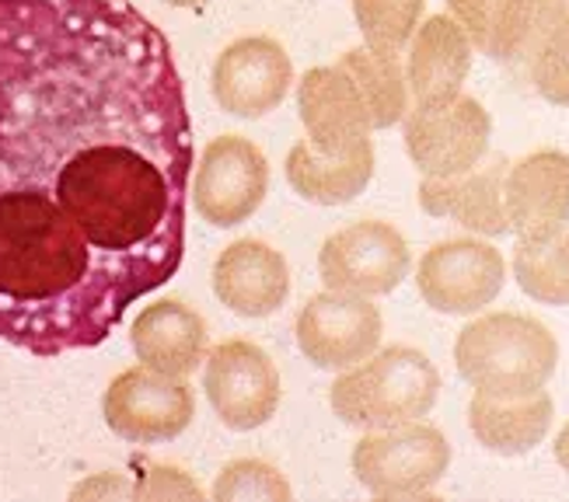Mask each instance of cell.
<instances>
[{"label":"cell","mask_w":569,"mask_h":502,"mask_svg":"<svg viewBox=\"0 0 569 502\" xmlns=\"http://www.w3.org/2000/svg\"><path fill=\"white\" fill-rule=\"evenodd\" d=\"M196 161L164 32L130 0H0V342L102 345L176 280Z\"/></svg>","instance_id":"cell-1"},{"label":"cell","mask_w":569,"mask_h":502,"mask_svg":"<svg viewBox=\"0 0 569 502\" xmlns=\"http://www.w3.org/2000/svg\"><path fill=\"white\" fill-rule=\"evenodd\" d=\"M455 363L482 394H528L552 381L559 342L538 318L497 311L458 332Z\"/></svg>","instance_id":"cell-2"},{"label":"cell","mask_w":569,"mask_h":502,"mask_svg":"<svg viewBox=\"0 0 569 502\" xmlns=\"http://www.w3.org/2000/svg\"><path fill=\"white\" fill-rule=\"evenodd\" d=\"M440 398V373L412 345H388L363 363L342 370L332 384V412L357 430H388L427 419Z\"/></svg>","instance_id":"cell-3"},{"label":"cell","mask_w":569,"mask_h":502,"mask_svg":"<svg viewBox=\"0 0 569 502\" xmlns=\"http://www.w3.org/2000/svg\"><path fill=\"white\" fill-rule=\"evenodd\" d=\"M451 468V443L437 425L402 422L388 430H367L353 446L357 482L381 499L427 495Z\"/></svg>","instance_id":"cell-4"},{"label":"cell","mask_w":569,"mask_h":502,"mask_svg":"<svg viewBox=\"0 0 569 502\" xmlns=\"http://www.w3.org/2000/svg\"><path fill=\"white\" fill-rule=\"evenodd\" d=\"M406 150L423 179H448L489 154L492 119L472 94L416 102L406 112Z\"/></svg>","instance_id":"cell-5"},{"label":"cell","mask_w":569,"mask_h":502,"mask_svg":"<svg viewBox=\"0 0 569 502\" xmlns=\"http://www.w3.org/2000/svg\"><path fill=\"white\" fill-rule=\"evenodd\" d=\"M102 419L127 443H168L182 436L196 419V394L182 376L151 367L122 370L102 394Z\"/></svg>","instance_id":"cell-6"},{"label":"cell","mask_w":569,"mask_h":502,"mask_svg":"<svg viewBox=\"0 0 569 502\" xmlns=\"http://www.w3.org/2000/svg\"><path fill=\"white\" fill-rule=\"evenodd\" d=\"M203 391L228 430L252 433L280 409V370L262 345L228 339L203 360Z\"/></svg>","instance_id":"cell-7"},{"label":"cell","mask_w":569,"mask_h":502,"mask_svg":"<svg viewBox=\"0 0 569 502\" xmlns=\"http://www.w3.org/2000/svg\"><path fill=\"white\" fill-rule=\"evenodd\" d=\"M192 207L207 223L231 231L269 195V161L262 150L234 133H224L207 143L192 174Z\"/></svg>","instance_id":"cell-8"},{"label":"cell","mask_w":569,"mask_h":502,"mask_svg":"<svg viewBox=\"0 0 569 502\" xmlns=\"http://www.w3.org/2000/svg\"><path fill=\"white\" fill-rule=\"evenodd\" d=\"M412 255L406 238L381 220H360L326 238L318 251V272L326 290L385 297L409 275Z\"/></svg>","instance_id":"cell-9"},{"label":"cell","mask_w":569,"mask_h":502,"mask_svg":"<svg viewBox=\"0 0 569 502\" xmlns=\"http://www.w3.org/2000/svg\"><path fill=\"white\" fill-rule=\"evenodd\" d=\"M507 262L492 244L476 238L433 244L416 272L419 297L437 314L468 318L486 311L503 293Z\"/></svg>","instance_id":"cell-10"},{"label":"cell","mask_w":569,"mask_h":502,"mask_svg":"<svg viewBox=\"0 0 569 502\" xmlns=\"http://www.w3.org/2000/svg\"><path fill=\"white\" fill-rule=\"evenodd\" d=\"M293 332L308 363L318 370H350L378 353L385 318L370 297L326 290L301 308Z\"/></svg>","instance_id":"cell-11"},{"label":"cell","mask_w":569,"mask_h":502,"mask_svg":"<svg viewBox=\"0 0 569 502\" xmlns=\"http://www.w3.org/2000/svg\"><path fill=\"white\" fill-rule=\"evenodd\" d=\"M293 84L287 49L269 36H244L231 42L213 63V102L234 119H262L283 106Z\"/></svg>","instance_id":"cell-12"},{"label":"cell","mask_w":569,"mask_h":502,"mask_svg":"<svg viewBox=\"0 0 569 502\" xmlns=\"http://www.w3.org/2000/svg\"><path fill=\"white\" fill-rule=\"evenodd\" d=\"M507 220L517 241H541L569 228V154L535 150L507 168Z\"/></svg>","instance_id":"cell-13"},{"label":"cell","mask_w":569,"mask_h":502,"mask_svg":"<svg viewBox=\"0 0 569 502\" xmlns=\"http://www.w3.org/2000/svg\"><path fill=\"white\" fill-rule=\"evenodd\" d=\"M507 168H510V161L503 154H492L461 174L423 179L419 182V207H423L430 217H448V220L461 223V228L472 234L503 238V234H510L507 199H503Z\"/></svg>","instance_id":"cell-14"},{"label":"cell","mask_w":569,"mask_h":502,"mask_svg":"<svg viewBox=\"0 0 569 502\" xmlns=\"http://www.w3.org/2000/svg\"><path fill=\"white\" fill-rule=\"evenodd\" d=\"M213 293L241 318H269L287 304L290 269L287 259L266 241H231L213 262Z\"/></svg>","instance_id":"cell-15"},{"label":"cell","mask_w":569,"mask_h":502,"mask_svg":"<svg viewBox=\"0 0 569 502\" xmlns=\"http://www.w3.org/2000/svg\"><path fill=\"white\" fill-rule=\"evenodd\" d=\"M297 112L311 147L326 154H346L370 140V112L357 84L339 67H311L297 84Z\"/></svg>","instance_id":"cell-16"},{"label":"cell","mask_w":569,"mask_h":502,"mask_svg":"<svg viewBox=\"0 0 569 502\" xmlns=\"http://www.w3.org/2000/svg\"><path fill=\"white\" fill-rule=\"evenodd\" d=\"M207 335L210 332L200 311L171 297L147 304L130 324V342L137 360L168 376H182V381H189V373L203 367Z\"/></svg>","instance_id":"cell-17"},{"label":"cell","mask_w":569,"mask_h":502,"mask_svg":"<svg viewBox=\"0 0 569 502\" xmlns=\"http://www.w3.org/2000/svg\"><path fill=\"white\" fill-rule=\"evenodd\" d=\"M406 49V84L412 102H440V98L461 94L476 46L451 14L419 21Z\"/></svg>","instance_id":"cell-18"},{"label":"cell","mask_w":569,"mask_h":502,"mask_svg":"<svg viewBox=\"0 0 569 502\" xmlns=\"http://www.w3.org/2000/svg\"><path fill=\"white\" fill-rule=\"evenodd\" d=\"M556 401L546 388L528 394H482L468 405V425L476 440L500 458H521L549 436Z\"/></svg>","instance_id":"cell-19"},{"label":"cell","mask_w":569,"mask_h":502,"mask_svg":"<svg viewBox=\"0 0 569 502\" xmlns=\"http://www.w3.org/2000/svg\"><path fill=\"white\" fill-rule=\"evenodd\" d=\"M375 179V143L363 140L346 154H326L311 147V140H297L287 154V182L290 189L318 207H342Z\"/></svg>","instance_id":"cell-20"},{"label":"cell","mask_w":569,"mask_h":502,"mask_svg":"<svg viewBox=\"0 0 569 502\" xmlns=\"http://www.w3.org/2000/svg\"><path fill=\"white\" fill-rule=\"evenodd\" d=\"M336 67L357 84L375 130H388V126L406 119L409 84H406L402 53H381V49L357 46L350 53H342Z\"/></svg>","instance_id":"cell-21"},{"label":"cell","mask_w":569,"mask_h":502,"mask_svg":"<svg viewBox=\"0 0 569 502\" xmlns=\"http://www.w3.org/2000/svg\"><path fill=\"white\" fill-rule=\"evenodd\" d=\"M569 0H507V8L497 21V32L489 39L486 57L503 67L531 63L535 49L552 32V24L566 14Z\"/></svg>","instance_id":"cell-22"},{"label":"cell","mask_w":569,"mask_h":502,"mask_svg":"<svg viewBox=\"0 0 569 502\" xmlns=\"http://www.w3.org/2000/svg\"><path fill=\"white\" fill-rule=\"evenodd\" d=\"M513 275L538 304L569 308V228L541 241H517Z\"/></svg>","instance_id":"cell-23"},{"label":"cell","mask_w":569,"mask_h":502,"mask_svg":"<svg viewBox=\"0 0 569 502\" xmlns=\"http://www.w3.org/2000/svg\"><path fill=\"white\" fill-rule=\"evenodd\" d=\"M427 0H353L363 42L381 53H406L409 39L423 21Z\"/></svg>","instance_id":"cell-24"},{"label":"cell","mask_w":569,"mask_h":502,"mask_svg":"<svg viewBox=\"0 0 569 502\" xmlns=\"http://www.w3.org/2000/svg\"><path fill=\"white\" fill-rule=\"evenodd\" d=\"M290 495L293 492L283 474L273 464L256 461V458L224 464V471H220V479L213 485L217 502H287Z\"/></svg>","instance_id":"cell-25"},{"label":"cell","mask_w":569,"mask_h":502,"mask_svg":"<svg viewBox=\"0 0 569 502\" xmlns=\"http://www.w3.org/2000/svg\"><path fill=\"white\" fill-rule=\"evenodd\" d=\"M528 78L549 106H569V8L535 49Z\"/></svg>","instance_id":"cell-26"},{"label":"cell","mask_w":569,"mask_h":502,"mask_svg":"<svg viewBox=\"0 0 569 502\" xmlns=\"http://www.w3.org/2000/svg\"><path fill=\"white\" fill-rule=\"evenodd\" d=\"M507 8V0H448L451 18L465 29V36L472 39L479 53L489 49V39L497 32V21Z\"/></svg>","instance_id":"cell-27"},{"label":"cell","mask_w":569,"mask_h":502,"mask_svg":"<svg viewBox=\"0 0 569 502\" xmlns=\"http://www.w3.org/2000/svg\"><path fill=\"white\" fill-rule=\"evenodd\" d=\"M133 499H203V489L196 485L186 471L158 464L137 482Z\"/></svg>","instance_id":"cell-28"},{"label":"cell","mask_w":569,"mask_h":502,"mask_svg":"<svg viewBox=\"0 0 569 502\" xmlns=\"http://www.w3.org/2000/svg\"><path fill=\"white\" fill-rule=\"evenodd\" d=\"M133 489H137V485L122 482L116 471H106V474H98V479L81 482L70 495H73V499H88V495H102V499H133Z\"/></svg>","instance_id":"cell-29"},{"label":"cell","mask_w":569,"mask_h":502,"mask_svg":"<svg viewBox=\"0 0 569 502\" xmlns=\"http://www.w3.org/2000/svg\"><path fill=\"white\" fill-rule=\"evenodd\" d=\"M556 461H559V468L569 474V422L559 430V436H556Z\"/></svg>","instance_id":"cell-30"},{"label":"cell","mask_w":569,"mask_h":502,"mask_svg":"<svg viewBox=\"0 0 569 502\" xmlns=\"http://www.w3.org/2000/svg\"><path fill=\"white\" fill-rule=\"evenodd\" d=\"M164 4H171V8H200V4H207V0H164Z\"/></svg>","instance_id":"cell-31"}]
</instances>
